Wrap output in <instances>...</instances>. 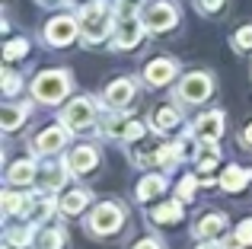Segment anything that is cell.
<instances>
[{"mask_svg":"<svg viewBox=\"0 0 252 249\" xmlns=\"http://www.w3.org/2000/svg\"><path fill=\"white\" fill-rule=\"evenodd\" d=\"M249 179H252V173H249V169L230 166V169H223V176H220V186L227 188V192H243V188L249 186Z\"/></svg>","mask_w":252,"mask_h":249,"instance_id":"5bb4252c","label":"cell"},{"mask_svg":"<svg viewBox=\"0 0 252 249\" xmlns=\"http://www.w3.org/2000/svg\"><path fill=\"white\" fill-rule=\"evenodd\" d=\"M96 163H99V156H96V150H93V147H77L74 154L67 156V169H70V173H77V176L96 169Z\"/></svg>","mask_w":252,"mask_h":249,"instance_id":"7c38bea8","label":"cell"},{"mask_svg":"<svg viewBox=\"0 0 252 249\" xmlns=\"http://www.w3.org/2000/svg\"><path fill=\"white\" fill-rule=\"evenodd\" d=\"M141 35H144V29H141V23H137L134 16H128L122 23V29H118V38H115V48H134L137 42H141Z\"/></svg>","mask_w":252,"mask_h":249,"instance_id":"4fadbf2b","label":"cell"},{"mask_svg":"<svg viewBox=\"0 0 252 249\" xmlns=\"http://www.w3.org/2000/svg\"><path fill=\"white\" fill-rule=\"evenodd\" d=\"M150 220L154 224H176V220H182V208H179V198L169 201V205H157L154 211H150Z\"/></svg>","mask_w":252,"mask_h":249,"instance_id":"ac0fdd59","label":"cell"},{"mask_svg":"<svg viewBox=\"0 0 252 249\" xmlns=\"http://www.w3.org/2000/svg\"><path fill=\"white\" fill-rule=\"evenodd\" d=\"M233 45H236V48H240V51H246V48H252V26H243V29L236 32Z\"/></svg>","mask_w":252,"mask_h":249,"instance_id":"f1b7e54d","label":"cell"},{"mask_svg":"<svg viewBox=\"0 0 252 249\" xmlns=\"http://www.w3.org/2000/svg\"><path fill=\"white\" fill-rule=\"evenodd\" d=\"M26 51H29V42H26V38H16V42H10V45H6V51H3V55H6V61H16V58H23Z\"/></svg>","mask_w":252,"mask_h":249,"instance_id":"4316f807","label":"cell"},{"mask_svg":"<svg viewBox=\"0 0 252 249\" xmlns=\"http://www.w3.org/2000/svg\"><path fill=\"white\" fill-rule=\"evenodd\" d=\"M144 3H147V0H122V16H134Z\"/></svg>","mask_w":252,"mask_h":249,"instance_id":"836d02e7","label":"cell"},{"mask_svg":"<svg viewBox=\"0 0 252 249\" xmlns=\"http://www.w3.org/2000/svg\"><path fill=\"white\" fill-rule=\"evenodd\" d=\"M77 29H80V23H74V19H67V16L51 19V23L45 26V42L48 45H70L77 38Z\"/></svg>","mask_w":252,"mask_h":249,"instance_id":"8992f818","label":"cell"},{"mask_svg":"<svg viewBox=\"0 0 252 249\" xmlns=\"http://www.w3.org/2000/svg\"><path fill=\"white\" fill-rule=\"evenodd\" d=\"M220 131H223V112H208L195 122V134L201 141H217Z\"/></svg>","mask_w":252,"mask_h":249,"instance_id":"30bf717a","label":"cell"},{"mask_svg":"<svg viewBox=\"0 0 252 249\" xmlns=\"http://www.w3.org/2000/svg\"><path fill=\"white\" fill-rule=\"evenodd\" d=\"M131 99H134V83L131 80H115L109 90H105V106H112V109L128 106Z\"/></svg>","mask_w":252,"mask_h":249,"instance_id":"8fae6325","label":"cell"},{"mask_svg":"<svg viewBox=\"0 0 252 249\" xmlns=\"http://www.w3.org/2000/svg\"><path fill=\"white\" fill-rule=\"evenodd\" d=\"M198 156H201V160H217V156H220V150H217L214 141H201V147H198Z\"/></svg>","mask_w":252,"mask_h":249,"instance_id":"f546056e","label":"cell"},{"mask_svg":"<svg viewBox=\"0 0 252 249\" xmlns=\"http://www.w3.org/2000/svg\"><path fill=\"white\" fill-rule=\"evenodd\" d=\"M236 233H240V240L249 246V243H252V218H249V220H243V224L236 227Z\"/></svg>","mask_w":252,"mask_h":249,"instance_id":"e575fe53","label":"cell"},{"mask_svg":"<svg viewBox=\"0 0 252 249\" xmlns=\"http://www.w3.org/2000/svg\"><path fill=\"white\" fill-rule=\"evenodd\" d=\"M93 119H96V106H93L90 99H74L67 109H64V124L74 131H83L90 128Z\"/></svg>","mask_w":252,"mask_h":249,"instance_id":"5b68a950","label":"cell"},{"mask_svg":"<svg viewBox=\"0 0 252 249\" xmlns=\"http://www.w3.org/2000/svg\"><path fill=\"white\" fill-rule=\"evenodd\" d=\"M64 141H67V131H64L61 124H51V128H45L42 134L35 137V150L38 154H55V150L64 147Z\"/></svg>","mask_w":252,"mask_h":249,"instance_id":"9c48e42d","label":"cell"},{"mask_svg":"<svg viewBox=\"0 0 252 249\" xmlns=\"http://www.w3.org/2000/svg\"><path fill=\"white\" fill-rule=\"evenodd\" d=\"M211 90H214V83H211L208 74H189L182 80V87H179V99L182 102H204L211 96Z\"/></svg>","mask_w":252,"mask_h":249,"instance_id":"277c9868","label":"cell"},{"mask_svg":"<svg viewBox=\"0 0 252 249\" xmlns=\"http://www.w3.org/2000/svg\"><path fill=\"white\" fill-rule=\"evenodd\" d=\"M176 23H179V13H176V6H169V3H154L150 13H147V19H144V26L154 29V32H169Z\"/></svg>","mask_w":252,"mask_h":249,"instance_id":"52a82bcc","label":"cell"},{"mask_svg":"<svg viewBox=\"0 0 252 249\" xmlns=\"http://www.w3.org/2000/svg\"><path fill=\"white\" fill-rule=\"evenodd\" d=\"M243 141H246V144H249V147H252V122L246 124V134H243Z\"/></svg>","mask_w":252,"mask_h":249,"instance_id":"f35d334b","label":"cell"},{"mask_svg":"<svg viewBox=\"0 0 252 249\" xmlns=\"http://www.w3.org/2000/svg\"><path fill=\"white\" fill-rule=\"evenodd\" d=\"M38 179H42L45 186H61V182H64V169L61 166H45Z\"/></svg>","mask_w":252,"mask_h":249,"instance_id":"484cf974","label":"cell"},{"mask_svg":"<svg viewBox=\"0 0 252 249\" xmlns=\"http://www.w3.org/2000/svg\"><path fill=\"white\" fill-rule=\"evenodd\" d=\"M172 124H179V112H176V109H169V106H163L160 112L154 115V128L157 131H166V128H172Z\"/></svg>","mask_w":252,"mask_h":249,"instance_id":"cb8c5ba5","label":"cell"},{"mask_svg":"<svg viewBox=\"0 0 252 249\" xmlns=\"http://www.w3.org/2000/svg\"><path fill=\"white\" fill-rule=\"evenodd\" d=\"M42 3H67V0H42Z\"/></svg>","mask_w":252,"mask_h":249,"instance_id":"ab89813d","label":"cell"},{"mask_svg":"<svg viewBox=\"0 0 252 249\" xmlns=\"http://www.w3.org/2000/svg\"><path fill=\"white\" fill-rule=\"evenodd\" d=\"M198 237H204V240H211V237H220L223 230H227V218L223 214H208V218H201L198 220Z\"/></svg>","mask_w":252,"mask_h":249,"instance_id":"2e32d148","label":"cell"},{"mask_svg":"<svg viewBox=\"0 0 252 249\" xmlns=\"http://www.w3.org/2000/svg\"><path fill=\"white\" fill-rule=\"evenodd\" d=\"M163 188H166V182L160 179V176H147V179L137 186V198L141 201H147V198H154V195H160Z\"/></svg>","mask_w":252,"mask_h":249,"instance_id":"44dd1931","label":"cell"},{"mask_svg":"<svg viewBox=\"0 0 252 249\" xmlns=\"http://www.w3.org/2000/svg\"><path fill=\"white\" fill-rule=\"evenodd\" d=\"M29 230H10V237H6V246H26L29 243Z\"/></svg>","mask_w":252,"mask_h":249,"instance_id":"1f68e13d","label":"cell"},{"mask_svg":"<svg viewBox=\"0 0 252 249\" xmlns=\"http://www.w3.org/2000/svg\"><path fill=\"white\" fill-rule=\"evenodd\" d=\"M32 179H35V166H32L29 160L16 163V166L6 173V182H13V186H26V182H32Z\"/></svg>","mask_w":252,"mask_h":249,"instance_id":"ffe728a7","label":"cell"},{"mask_svg":"<svg viewBox=\"0 0 252 249\" xmlns=\"http://www.w3.org/2000/svg\"><path fill=\"white\" fill-rule=\"evenodd\" d=\"M195 3H198V10H201V13H217L227 0H195Z\"/></svg>","mask_w":252,"mask_h":249,"instance_id":"d6a6232c","label":"cell"},{"mask_svg":"<svg viewBox=\"0 0 252 249\" xmlns=\"http://www.w3.org/2000/svg\"><path fill=\"white\" fill-rule=\"evenodd\" d=\"M51 211H55V198H38V201H35V208H26V214H29V220H32V224L45 220Z\"/></svg>","mask_w":252,"mask_h":249,"instance_id":"603a6c76","label":"cell"},{"mask_svg":"<svg viewBox=\"0 0 252 249\" xmlns=\"http://www.w3.org/2000/svg\"><path fill=\"white\" fill-rule=\"evenodd\" d=\"M38 249H64V230L48 227V230L38 233Z\"/></svg>","mask_w":252,"mask_h":249,"instance_id":"7402d4cb","label":"cell"},{"mask_svg":"<svg viewBox=\"0 0 252 249\" xmlns=\"http://www.w3.org/2000/svg\"><path fill=\"white\" fill-rule=\"evenodd\" d=\"M67 90H70V77L64 74V70H45V74H38L35 83H32V93L42 102H61L64 96H67Z\"/></svg>","mask_w":252,"mask_h":249,"instance_id":"7a4b0ae2","label":"cell"},{"mask_svg":"<svg viewBox=\"0 0 252 249\" xmlns=\"http://www.w3.org/2000/svg\"><path fill=\"white\" fill-rule=\"evenodd\" d=\"M80 32L90 42H99V38H105L109 35V29H112V6L105 3V0H96V3H86L83 10H80Z\"/></svg>","mask_w":252,"mask_h":249,"instance_id":"6da1fadb","label":"cell"},{"mask_svg":"<svg viewBox=\"0 0 252 249\" xmlns=\"http://www.w3.org/2000/svg\"><path fill=\"white\" fill-rule=\"evenodd\" d=\"M105 128V134H112V137H128V131H131V122L125 119V115H118V119H109L102 124Z\"/></svg>","mask_w":252,"mask_h":249,"instance_id":"d4e9b609","label":"cell"},{"mask_svg":"<svg viewBox=\"0 0 252 249\" xmlns=\"http://www.w3.org/2000/svg\"><path fill=\"white\" fill-rule=\"evenodd\" d=\"M26 115H29L26 106H3V112H0V124H3V131H16L19 124L26 122Z\"/></svg>","mask_w":252,"mask_h":249,"instance_id":"d6986e66","label":"cell"},{"mask_svg":"<svg viewBox=\"0 0 252 249\" xmlns=\"http://www.w3.org/2000/svg\"><path fill=\"white\" fill-rule=\"evenodd\" d=\"M16 90H19V77H16V74H6V77H3V93L13 96Z\"/></svg>","mask_w":252,"mask_h":249,"instance_id":"d590c367","label":"cell"},{"mask_svg":"<svg viewBox=\"0 0 252 249\" xmlns=\"http://www.w3.org/2000/svg\"><path fill=\"white\" fill-rule=\"evenodd\" d=\"M208 249H211V246H208Z\"/></svg>","mask_w":252,"mask_h":249,"instance_id":"60d3db41","label":"cell"},{"mask_svg":"<svg viewBox=\"0 0 252 249\" xmlns=\"http://www.w3.org/2000/svg\"><path fill=\"white\" fill-rule=\"evenodd\" d=\"M3 205H6V211H10V214H19V211H26V205H29V201L19 198V195H13V192H6L3 195Z\"/></svg>","mask_w":252,"mask_h":249,"instance_id":"83f0119b","label":"cell"},{"mask_svg":"<svg viewBox=\"0 0 252 249\" xmlns=\"http://www.w3.org/2000/svg\"><path fill=\"white\" fill-rule=\"evenodd\" d=\"M86 201H90V192H86V188H74V192H67L61 201H58V205H61L64 214H70V218H74V214H80L83 208H86Z\"/></svg>","mask_w":252,"mask_h":249,"instance_id":"e0dca14e","label":"cell"},{"mask_svg":"<svg viewBox=\"0 0 252 249\" xmlns=\"http://www.w3.org/2000/svg\"><path fill=\"white\" fill-rule=\"evenodd\" d=\"M122 220H125V214H122V208L118 205H112V201H105V205H99L96 211H93V218H90V227L96 233H115L118 227H122Z\"/></svg>","mask_w":252,"mask_h":249,"instance_id":"3957f363","label":"cell"},{"mask_svg":"<svg viewBox=\"0 0 252 249\" xmlns=\"http://www.w3.org/2000/svg\"><path fill=\"white\" fill-rule=\"evenodd\" d=\"M195 186H198V182L191 179V176H189V179H182V186H179V201H191V195H195Z\"/></svg>","mask_w":252,"mask_h":249,"instance_id":"4dcf8cb0","label":"cell"},{"mask_svg":"<svg viewBox=\"0 0 252 249\" xmlns=\"http://www.w3.org/2000/svg\"><path fill=\"white\" fill-rule=\"evenodd\" d=\"M246 243L240 240V233H233V237H223V243H220V249H243Z\"/></svg>","mask_w":252,"mask_h":249,"instance_id":"8d00e7d4","label":"cell"},{"mask_svg":"<svg viewBox=\"0 0 252 249\" xmlns=\"http://www.w3.org/2000/svg\"><path fill=\"white\" fill-rule=\"evenodd\" d=\"M134 249H160V243H154V240H141Z\"/></svg>","mask_w":252,"mask_h":249,"instance_id":"74e56055","label":"cell"},{"mask_svg":"<svg viewBox=\"0 0 252 249\" xmlns=\"http://www.w3.org/2000/svg\"><path fill=\"white\" fill-rule=\"evenodd\" d=\"M157 154H160V150L154 147V137H150V134H144L141 141H137L134 147H131V156H134L137 166H150V163L157 160Z\"/></svg>","mask_w":252,"mask_h":249,"instance_id":"9a60e30c","label":"cell"},{"mask_svg":"<svg viewBox=\"0 0 252 249\" xmlns=\"http://www.w3.org/2000/svg\"><path fill=\"white\" fill-rule=\"evenodd\" d=\"M144 77H147L150 87H166L172 77H176V61H169V58H157V61H150L147 67H144Z\"/></svg>","mask_w":252,"mask_h":249,"instance_id":"ba28073f","label":"cell"}]
</instances>
